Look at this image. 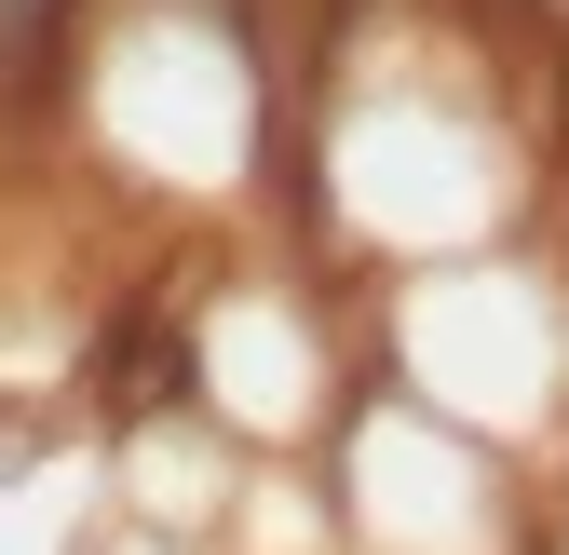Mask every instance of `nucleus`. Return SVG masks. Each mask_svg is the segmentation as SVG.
Listing matches in <instances>:
<instances>
[{
    "label": "nucleus",
    "mask_w": 569,
    "mask_h": 555,
    "mask_svg": "<svg viewBox=\"0 0 569 555\" xmlns=\"http://www.w3.org/2000/svg\"><path fill=\"white\" fill-rule=\"evenodd\" d=\"M68 28H82V0H0V122L54 109V68H68Z\"/></svg>",
    "instance_id": "f257e3e1"
}]
</instances>
